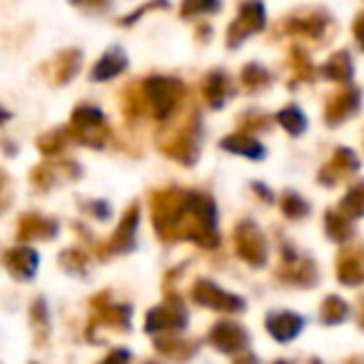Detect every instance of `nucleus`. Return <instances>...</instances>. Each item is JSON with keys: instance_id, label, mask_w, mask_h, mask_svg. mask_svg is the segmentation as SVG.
Masks as SVG:
<instances>
[{"instance_id": "1", "label": "nucleus", "mask_w": 364, "mask_h": 364, "mask_svg": "<svg viewBox=\"0 0 364 364\" xmlns=\"http://www.w3.org/2000/svg\"><path fill=\"white\" fill-rule=\"evenodd\" d=\"M3 262H6V269L13 277L21 279V282H28L36 274L41 259H38V252H33L31 247H11L6 252V257H3Z\"/></svg>"}, {"instance_id": "2", "label": "nucleus", "mask_w": 364, "mask_h": 364, "mask_svg": "<svg viewBox=\"0 0 364 364\" xmlns=\"http://www.w3.org/2000/svg\"><path fill=\"white\" fill-rule=\"evenodd\" d=\"M55 223L41 218V215H23L18 223V240H36V237H53L55 235Z\"/></svg>"}, {"instance_id": "3", "label": "nucleus", "mask_w": 364, "mask_h": 364, "mask_svg": "<svg viewBox=\"0 0 364 364\" xmlns=\"http://www.w3.org/2000/svg\"><path fill=\"white\" fill-rule=\"evenodd\" d=\"M6 190H8V177H6V172L0 170V210L8 205V193H6Z\"/></svg>"}, {"instance_id": "4", "label": "nucleus", "mask_w": 364, "mask_h": 364, "mask_svg": "<svg viewBox=\"0 0 364 364\" xmlns=\"http://www.w3.org/2000/svg\"><path fill=\"white\" fill-rule=\"evenodd\" d=\"M8 120H11V112L3 110V107H0V122H8Z\"/></svg>"}]
</instances>
